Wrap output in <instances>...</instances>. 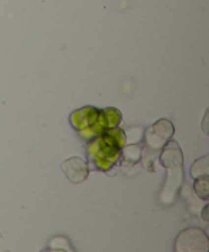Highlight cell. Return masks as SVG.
Wrapping results in <instances>:
<instances>
[{
    "label": "cell",
    "instance_id": "ba28073f",
    "mask_svg": "<svg viewBox=\"0 0 209 252\" xmlns=\"http://www.w3.org/2000/svg\"><path fill=\"white\" fill-rule=\"evenodd\" d=\"M196 182H194V191L196 193L198 194V197L203 199H208L209 194H208V187H209V180H208V175L206 176H201L197 177Z\"/></svg>",
    "mask_w": 209,
    "mask_h": 252
},
{
    "label": "cell",
    "instance_id": "3957f363",
    "mask_svg": "<svg viewBox=\"0 0 209 252\" xmlns=\"http://www.w3.org/2000/svg\"><path fill=\"white\" fill-rule=\"evenodd\" d=\"M209 239L199 228H187L179 234L175 241L177 252H207Z\"/></svg>",
    "mask_w": 209,
    "mask_h": 252
},
{
    "label": "cell",
    "instance_id": "9c48e42d",
    "mask_svg": "<svg viewBox=\"0 0 209 252\" xmlns=\"http://www.w3.org/2000/svg\"><path fill=\"white\" fill-rule=\"evenodd\" d=\"M49 244H51V248H49L51 250H61V248H63V250L71 251V248L69 246L68 240H66L65 238H61V236L52 239Z\"/></svg>",
    "mask_w": 209,
    "mask_h": 252
},
{
    "label": "cell",
    "instance_id": "52a82bcc",
    "mask_svg": "<svg viewBox=\"0 0 209 252\" xmlns=\"http://www.w3.org/2000/svg\"><path fill=\"white\" fill-rule=\"evenodd\" d=\"M209 172V164H208V155L203 158H199L198 160L194 161V164L191 167V176L193 179L197 177L206 176Z\"/></svg>",
    "mask_w": 209,
    "mask_h": 252
},
{
    "label": "cell",
    "instance_id": "30bf717a",
    "mask_svg": "<svg viewBox=\"0 0 209 252\" xmlns=\"http://www.w3.org/2000/svg\"><path fill=\"white\" fill-rule=\"evenodd\" d=\"M207 211H208V206H206V208H204V219H206V220H208V217H207Z\"/></svg>",
    "mask_w": 209,
    "mask_h": 252
},
{
    "label": "cell",
    "instance_id": "7a4b0ae2",
    "mask_svg": "<svg viewBox=\"0 0 209 252\" xmlns=\"http://www.w3.org/2000/svg\"><path fill=\"white\" fill-rule=\"evenodd\" d=\"M125 144V134L118 127L108 128L92 138L86 148L88 158L98 170L107 171L113 166Z\"/></svg>",
    "mask_w": 209,
    "mask_h": 252
},
{
    "label": "cell",
    "instance_id": "5b68a950",
    "mask_svg": "<svg viewBox=\"0 0 209 252\" xmlns=\"http://www.w3.org/2000/svg\"><path fill=\"white\" fill-rule=\"evenodd\" d=\"M61 170L71 184H81L89 176V166L81 158L74 157L61 164Z\"/></svg>",
    "mask_w": 209,
    "mask_h": 252
},
{
    "label": "cell",
    "instance_id": "6da1fadb",
    "mask_svg": "<svg viewBox=\"0 0 209 252\" xmlns=\"http://www.w3.org/2000/svg\"><path fill=\"white\" fill-rule=\"evenodd\" d=\"M122 116L116 108H98L92 106L79 108L70 115V123L84 139H92L108 128L117 127Z\"/></svg>",
    "mask_w": 209,
    "mask_h": 252
},
{
    "label": "cell",
    "instance_id": "277c9868",
    "mask_svg": "<svg viewBox=\"0 0 209 252\" xmlns=\"http://www.w3.org/2000/svg\"><path fill=\"white\" fill-rule=\"evenodd\" d=\"M174 126L169 120H159L155 125L148 128L145 133L147 148L145 149L152 154L161 149L165 143L174 135Z\"/></svg>",
    "mask_w": 209,
    "mask_h": 252
},
{
    "label": "cell",
    "instance_id": "8992f818",
    "mask_svg": "<svg viewBox=\"0 0 209 252\" xmlns=\"http://www.w3.org/2000/svg\"><path fill=\"white\" fill-rule=\"evenodd\" d=\"M160 161H161L162 166H165L166 169L179 167L183 165V155L176 142L170 140L167 142V144H165L164 150L160 155Z\"/></svg>",
    "mask_w": 209,
    "mask_h": 252
}]
</instances>
